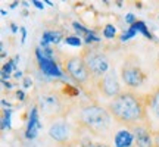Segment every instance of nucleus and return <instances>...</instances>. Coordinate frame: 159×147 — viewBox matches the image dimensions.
I'll use <instances>...</instances> for the list:
<instances>
[{
  "label": "nucleus",
  "mask_w": 159,
  "mask_h": 147,
  "mask_svg": "<svg viewBox=\"0 0 159 147\" xmlns=\"http://www.w3.org/2000/svg\"><path fill=\"white\" fill-rule=\"evenodd\" d=\"M149 94H142L134 90H124L118 97L108 103L106 109L115 122L131 130L137 125L149 124Z\"/></svg>",
  "instance_id": "nucleus-1"
},
{
  "label": "nucleus",
  "mask_w": 159,
  "mask_h": 147,
  "mask_svg": "<svg viewBox=\"0 0 159 147\" xmlns=\"http://www.w3.org/2000/svg\"><path fill=\"white\" fill-rule=\"evenodd\" d=\"M77 125L91 136H106L112 125V116L108 109L99 103H87L77 115Z\"/></svg>",
  "instance_id": "nucleus-2"
},
{
  "label": "nucleus",
  "mask_w": 159,
  "mask_h": 147,
  "mask_svg": "<svg viewBox=\"0 0 159 147\" xmlns=\"http://www.w3.org/2000/svg\"><path fill=\"white\" fill-rule=\"evenodd\" d=\"M63 71L68 74V77L75 84L80 85V88L87 93V96L91 94V90L96 88V79L93 78L91 72L89 71L87 65L81 56H68L63 60Z\"/></svg>",
  "instance_id": "nucleus-3"
},
{
  "label": "nucleus",
  "mask_w": 159,
  "mask_h": 147,
  "mask_svg": "<svg viewBox=\"0 0 159 147\" xmlns=\"http://www.w3.org/2000/svg\"><path fill=\"white\" fill-rule=\"evenodd\" d=\"M80 56L84 60V63L87 65L89 71L91 72L93 78L96 81L99 78H102L103 75L112 68L111 59L102 49H97V47H93V46H87V47H84L81 50Z\"/></svg>",
  "instance_id": "nucleus-4"
},
{
  "label": "nucleus",
  "mask_w": 159,
  "mask_h": 147,
  "mask_svg": "<svg viewBox=\"0 0 159 147\" xmlns=\"http://www.w3.org/2000/svg\"><path fill=\"white\" fill-rule=\"evenodd\" d=\"M121 78L124 81V84L130 88H137L144 84V81L148 79V75L142 68L139 56L128 55L125 57L122 66H121Z\"/></svg>",
  "instance_id": "nucleus-5"
},
{
  "label": "nucleus",
  "mask_w": 159,
  "mask_h": 147,
  "mask_svg": "<svg viewBox=\"0 0 159 147\" xmlns=\"http://www.w3.org/2000/svg\"><path fill=\"white\" fill-rule=\"evenodd\" d=\"M39 110L43 113L46 119H59L66 115L68 105L65 102V97L59 96L56 93H44L39 97L37 102Z\"/></svg>",
  "instance_id": "nucleus-6"
},
{
  "label": "nucleus",
  "mask_w": 159,
  "mask_h": 147,
  "mask_svg": "<svg viewBox=\"0 0 159 147\" xmlns=\"http://www.w3.org/2000/svg\"><path fill=\"white\" fill-rule=\"evenodd\" d=\"M96 90L103 97H106V99H115V97H118L124 91L121 88V82H119V78H118V75H116L115 66H112V68L109 69L102 78L97 79Z\"/></svg>",
  "instance_id": "nucleus-7"
},
{
  "label": "nucleus",
  "mask_w": 159,
  "mask_h": 147,
  "mask_svg": "<svg viewBox=\"0 0 159 147\" xmlns=\"http://www.w3.org/2000/svg\"><path fill=\"white\" fill-rule=\"evenodd\" d=\"M49 137L59 144H72L71 127L66 121H56L49 128Z\"/></svg>",
  "instance_id": "nucleus-8"
},
{
  "label": "nucleus",
  "mask_w": 159,
  "mask_h": 147,
  "mask_svg": "<svg viewBox=\"0 0 159 147\" xmlns=\"http://www.w3.org/2000/svg\"><path fill=\"white\" fill-rule=\"evenodd\" d=\"M35 57L39 60V68L40 71L47 75V77H52V78H62V71L59 69L57 63L55 62V59H46L41 51H40V47L35 49Z\"/></svg>",
  "instance_id": "nucleus-9"
},
{
  "label": "nucleus",
  "mask_w": 159,
  "mask_h": 147,
  "mask_svg": "<svg viewBox=\"0 0 159 147\" xmlns=\"http://www.w3.org/2000/svg\"><path fill=\"white\" fill-rule=\"evenodd\" d=\"M131 131L134 134L136 147H155V143H153L155 134L152 132L149 124L137 125L134 128H131Z\"/></svg>",
  "instance_id": "nucleus-10"
},
{
  "label": "nucleus",
  "mask_w": 159,
  "mask_h": 147,
  "mask_svg": "<svg viewBox=\"0 0 159 147\" xmlns=\"http://www.w3.org/2000/svg\"><path fill=\"white\" fill-rule=\"evenodd\" d=\"M39 106L34 105L31 110H30V118H28V124H27V130H25V138L28 140H34L39 131L41 130V122H40V118H39Z\"/></svg>",
  "instance_id": "nucleus-11"
},
{
  "label": "nucleus",
  "mask_w": 159,
  "mask_h": 147,
  "mask_svg": "<svg viewBox=\"0 0 159 147\" xmlns=\"http://www.w3.org/2000/svg\"><path fill=\"white\" fill-rule=\"evenodd\" d=\"M114 144L115 147H136V140H134V134L133 131L128 128L119 130L114 136Z\"/></svg>",
  "instance_id": "nucleus-12"
},
{
  "label": "nucleus",
  "mask_w": 159,
  "mask_h": 147,
  "mask_svg": "<svg viewBox=\"0 0 159 147\" xmlns=\"http://www.w3.org/2000/svg\"><path fill=\"white\" fill-rule=\"evenodd\" d=\"M61 40H65L63 38V34L61 31H44V33H43V37H41V41H40V46H41L43 49H47L50 43L57 44Z\"/></svg>",
  "instance_id": "nucleus-13"
},
{
  "label": "nucleus",
  "mask_w": 159,
  "mask_h": 147,
  "mask_svg": "<svg viewBox=\"0 0 159 147\" xmlns=\"http://www.w3.org/2000/svg\"><path fill=\"white\" fill-rule=\"evenodd\" d=\"M150 96V103H149V109L152 110L155 116L159 119V87L155 88L152 93H149Z\"/></svg>",
  "instance_id": "nucleus-14"
},
{
  "label": "nucleus",
  "mask_w": 159,
  "mask_h": 147,
  "mask_svg": "<svg viewBox=\"0 0 159 147\" xmlns=\"http://www.w3.org/2000/svg\"><path fill=\"white\" fill-rule=\"evenodd\" d=\"M19 60V56H15L13 59H9L7 62L3 65V68H2V81H6V78L9 79V77H11V72L13 68H16V62Z\"/></svg>",
  "instance_id": "nucleus-15"
},
{
  "label": "nucleus",
  "mask_w": 159,
  "mask_h": 147,
  "mask_svg": "<svg viewBox=\"0 0 159 147\" xmlns=\"http://www.w3.org/2000/svg\"><path fill=\"white\" fill-rule=\"evenodd\" d=\"M131 27H134L136 28V31L137 33H142L146 38H149V40H155V37L152 34H150V31H149V28L146 27V24L143 22V21H137L134 25H131Z\"/></svg>",
  "instance_id": "nucleus-16"
},
{
  "label": "nucleus",
  "mask_w": 159,
  "mask_h": 147,
  "mask_svg": "<svg viewBox=\"0 0 159 147\" xmlns=\"http://www.w3.org/2000/svg\"><path fill=\"white\" fill-rule=\"evenodd\" d=\"M62 94L63 96H66V99H74L80 94V90L77 87H72V85L69 84H65L62 88Z\"/></svg>",
  "instance_id": "nucleus-17"
},
{
  "label": "nucleus",
  "mask_w": 159,
  "mask_h": 147,
  "mask_svg": "<svg viewBox=\"0 0 159 147\" xmlns=\"http://www.w3.org/2000/svg\"><path fill=\"white\" fill-rule=\"evenodd\" d=\"M137 34V31H136V28L134 27H130V28H127L121 34V37H119V40L122 41V43H125V41H128V40H131V38H134V35Z\"/></svg>",
  "instance_id": "nucleus-18"
},
{
  "label": "nucleus",
  "mask_w": 159,
  "mask_h": 147,
  "mask_svg": "<svg viewBox=\"0 0 159 147\" xmlns=\"http://www.w3.org/2000/svg\"><path fill=\"white\" fill-rule=\"evenodd\" d=\"M72 27H74V29L77 31V34H83L84 37H87V35H90V34H93V33H94L93 29L85 28L84 25H81V24H78V22H74V24H72Z\"/></svg>",
  "instance_id": "nucleus-19"
},
{
  "label": "nucleus",
  "mask_w": 159,
  "mask_h": 147,
  "mask_svg": "<svg viewBox=\"0 0 159 147\" xmlns=\"http://www.w3.org/2000/svg\"><path fill=\"white\" fill-rule=\"evenodd\" d=\"M63 41L69 46H74V47H80V46L83 44V40H81L80 35H69V37H66Z\"/></svg>",
  "instance_id": "nucleus-20"
},
{
  "label": "nucleus",
  "mask_w": 159,
  "mask_h": 147,
  "mask_svg": "<svg viewBox=\"0 0 159 147\" xmlns=\"http://www.w3.org/2000/svg\"><path fill=\"white\" fill-rule=\"evenodd\" d=\"M115 35H116V28H115L112 24H108V25H105V28H103V37L105 38H114Z\"/></svg>",
  "instance_id": "nucleus-21"
},
{
  "label": "nucleus",
  "mask_w": 159,
  "mask_h": 147,
  "mask_svg": "<svg viewBox=\"0 0 159 147\" xmlns=\"http://www.w3.org/2000/svg\"><path fill=\"white\" fill-rule=\"evenodd\" d=\"M11 113H12L11 109H5V110H3V119H2V122H3V124H2V128H3V130H6V128L9 130V128H11Z\"/></svg>",
  "instance_id": "nucleus-22"
},
{
  "label": "nucleus",
  "mask_w": 159,
  "mask_h": 147,
  "mask_svg": "<svg viewBox=\"0 0 159 147\" xmlns=\"http://www.w3.org/2000/svg\"><path fill=\"white\" fill-rule=\"evenodd\" d=\"M102 40L99 38V37H96L94 35V33L93 34H90V35H87V37H84V43L85 44H91V43H100Z\"/></svg>",
  "instance_id": "nucleus-23"
},
{
  "label": "nucleus",
  "mask_w": 159,
  "mask_h": 147,
  "mask_svg": "<svg viewBox=\"0 0 159 147\" xmlns=\"http://www.w3.org/2000/svg\"><path fill=\"white\" fill-rule=\"evenodd\" d=\"M125 22L128 24V25H134V24L137 22V18L134 16V13H127V15H125Z\"/></svg>",
  "instance_id": "nucleus-24"
},
{
  "label": "nucleus",
  "mask_w": 159,
  "mask_h": 147,
  "mask_svg": "<svg viewBox=\"0 0 159 147\" xmlns=\"http://www.w3.org/2000/svg\"><path fill=\"white\" fill-rule=\"evenodd\" d=\"M31 84H33V81H31V78H28V77H25L24 78V88H30L31 87Z\"/></svg>",
  "instance_id": "nucleus-25"
},
{
  "label": "nucleus",
  "mask_w": 159,
  "mask_h": 147,
  "mask_svg": "<svg viewBox=\"0 0 159 147\" xmlns=\"http://www.w3.org/2000/svg\"><path fill=\"white\" fill-rule=\"evenodd\" d=\"M19 31H21V41H22V43H25V38H27V29L24 28V27H21V28H19Z\"/></svg>",
  "instance_id": "nucleus-26"
},
{
  "label": "nucleus",
  "mask_w": 159,
  "mask_h": 147,
  "mask_svg": "<svg viewBox=\"0 0 159 147\" xmlns=\"http://www.w3.org/2000/svg\"><path fill=\"white\" fill-rule=\"evenodd\" d=\"M33 5H34L37 9H44V5H43V2H39V0H33Z\"/></svg>",
  "instance_id": "nucleus-27"
},
{
  "label": "nucleus",
  "mask_w": 159,
  "mask_h": 147,
  "mask_svg": "<svg viewBox=\"0 0 159 147\" xmlns=\"http://www.w3.org/2000/svg\"><path fill=\"white\" fill-rule=\"evenodd\" d=\"M16 97L19 99V100H24V99H25V93H24L22 90H18L16 91Z\"/></svg>",
  "instance_id": "nucleus-28"
},
{
  "label": "nucleus",
  "mask_w": 159,
  "mask_h": 147,
  "mask_svg": "<svg viewBox=\"0 0 159 147\" xmlns=\"http://www.w3.org/2000/svg\"><path fill=\"white\" fill-rule=\"evenodd\" d=\"M153 143H155V147H159V132H156V134H155Z\"/></svg>",
  "instance_id": "nucleus-29"
},
{
  "label": "nucleus",
  "mask_w": 159,
  "mask_h": 147,
  "mask_svg": "<svg viewBox=\"0 0 159 147\" xmlns=\"http://www.w3.org/2000/svg\"><path fill=\"white\" fill-rule=\"evenodd\" d=\"M91 147H109V146L103 144V143H93V144H91Z\"/></svg>",
  "instance_id": "nucleus-30"
},
{
  "label": "nucleus",
  "mask_w": 159,
  "mask_h": 147,
  "mask_svg": "<svg viewBox=\"0 0 159 147\" xmlns=\"http://www.w3.org/2000/svg\"><path fill=\"white\" fill-rule=\"evenodd\" d=\"M13 77H15V78H22V71H15V75H13Z\"/></svg>",
  "instance_id": "nucleus-31"
},
{
  "label": "nucleus",
  "mask_w": 159,
  "mask_h": 147,
  "mask_svg": "<svg viewBox=\"0 0 159 147\" xmlns=\"http://www.w3.org/2000/svg\"><path fill=\"white\" fill-rule=\"evenodd\" d=\"M2 84L5 85V87L7 88V90H11V88H12V84H11V82H6V81H2Z\"/></svg>",
  "instance_id": "nucleus-32"
},
{
  "label": "nucleus",
  "mask_w": 159,
  "mask_h": 147,
  "mask_svg": "<svg viewBox=\"0 0 159 147\" xmlns=\"http://www.w3.org/2000/svg\"><path fill=\"white\" fill-rule=\"evenodd\" d=\"M11 27H12V31H13V33H16L18 31V27L15 25V24H11Z\"/></svg>",
  "instance_id": "nucleus-33"
},
{
  "label": "nucleus",
  "mask_w": 159,
  "mask_h": 147,
  "mask_svg": "<svg viewBox=\"0 0 159 147\" xmlns=\"http://www.w3.org/2000/svg\"><path fill=\"white\" fill-rule=\"evenodd\" d=\"M156 63H158V66H159V51H158V57H156Z\"/></svg>",
  "instance_id": "nucleus-34"
}]
</instances>
